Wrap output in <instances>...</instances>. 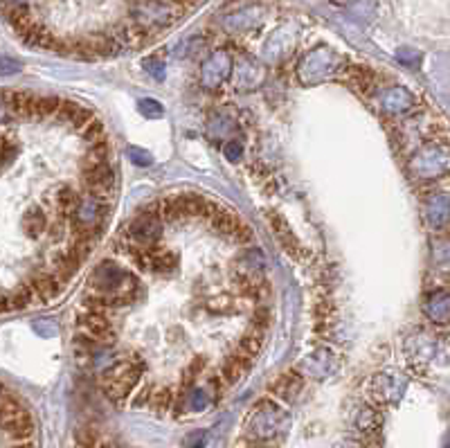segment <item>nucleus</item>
Returning a JSON list of instances; mask_svg holds the SVG:
<instances>
[{"mask_svg":"<svg viewBox=\"0 0 450 448\" xmlns=\"http://www.w3.org/2000/svg\"><path fill=\"white\" fill-rule=\"evenodd\" d=\"M250 370H253V359L239 351V354L228 356V359L223 361V365H221V376L225 378V383L234 386V383H239V381H241Z\"/></svg>","mask_w":450,"mask_h":448,"instance_id":"nucleus-6","label":"nucleus"},{"mask_svg":"<svg viewBox=\"0 0 450 448\" xmlns=\"http://www.w3.org/2000/svg\"><path fill=\"white\" fill-rule=\"evenodd\" d=\"M270 223H273V230L277 234V239H280V244L286 248V253H293L295 257H300V253H302L300 241L295 239L293 230L286 226V221L282 217H277L275 212H270Z\"/></svg>","mask_w":450,"mask_h":448,"instance_id":"nucleus-8","label":"nucleus"},{"mask_svg":"<svg viewBox=\"0 0 450 448\" xmlns=\"http://www.w3.org/2000/svg\"><path fill=\"white\" fill-rule=\"evenodd\" d=\"M34 102H36V95L28 93V90H9L5 95V104L9 106V111L18 117H32Z\"/></svg>","mask_w":450,"mask_h":448,"instance_id":"nucleus-7","label":"nucleus"},{"mask_svg":"<svg viewBox=\"0 0 450 448\" xmlns=\"http://www.w3.org/2000/svg\"><path fill=\"white\" fill-rule=\"evenodd\" d=\"M23 410H25V408L21 405L18 397H11L9 392L3 394V419L14 417V415H18V413H23Z\"/></svg>","mask_w":450,"mask_h":448,"instance_id":"nucleus-23","label":"nucleus"},{"mask_svg":"<svg viewBox=\"0 0 450 448\" xmlns=\"http://www.w3.org/2000/svg\"><path fill=\"white\" fill-rule=\"evenodd\" d=\"M55 201H57V207L61 214H75L79 212V207H82V199H79V194L70 187V185H63L57 190L55 194Z\"/></svg>","mask_w":450,"mask_h":448,"instance_id":"nucleus-12","label":"nucleus"},{"mask_svg":"<svg viewBox=\"0 0 450 448\" xmlns=\"http://www.w3.org/2000/svg\"><path fill=\"white\" fill-rule=\"evenodd\" d=\"M153 399H155V408H158V410H160V413H165L167 408L171 405V392H169L167 388H163L160 392L155 394Z\"/></svg>","mask_w":450,"mask_h":448,"instance_id":"nucleus-27","label":"nucleus"},{"mask_svg":"<svg viewBox=\"0 0 450 448\" xmlns=\"http://www.w3.org/2000/svg\"><path fill=\"white\" fill-rule=\"evenodd\" d=\"M253 324L257 329H263V327H268V309H257L253 313Z\"/></svg>","mask_w":450,"mask_h":448,"instance_id":"nucleus-28","label":"nucleus"},{"mask_svg":"<svg viewBox=\"0 0 450 448\" xmlns=\"http://www.w3.org/2000/svg\"><path fill=\"white\" fill-rule=\"evenodd\" d=\"M253 236H255L253 228L246 226V223L241 221V223H239V228H236V230L228 236V239H230V241H234V244H239V246H246V244L253 241Z\"/></svg>","mask_w":450,"mask_h":448,"instance_id":"nucleus-24","label":"nucleus"},{"mask_svg":"<svg viewBox=\"0 0 450 448\" xmlns=\"http://www.w3.org/2000/svg\"><path fill=\"white\" fill-rule=\"evenodd\" d=\"M353 82L356 86H358V90H363L365 95H369V90H372V84H374V77L372 72H367L365 68H353Z\"/></svg>","mask_w":450,"mask_h":448,"instance_id":"nucleus-22","label":"nucleus"},{"mask_svg":"<svg viewBox=\"0 0 450 448\" xmlns=\"http://www.w3.org/2000/svg\"><path fill=\"white\" fill-rule=\"evenodd\" d=\"M239 223H241V219L236 217V214H232V212H228V209H219V212L214 214V219L209 221V226L214 228L219 234H223V236H230L236 228H239Z\"/></svg>","mask_w":450,"mask_h":448,"instance_id":"nucleus-14","label":"nucleus"},{"mask_svg":"<svg viewBox=\"0 0 450 448\" xmlns=\"http://www.w3.org/2000/svg\"><path fill=\"white\" fill-rule=\"evenodd\" d=\"M176 263L178 259L174 253H158V250H151V271H174Z\"/></svg>","mask_w":450,"mask_h":448,"instance_id":"nucleus-18","label":"nucleus"},{"mask_svg":"<svg viewBox=\"0 0 450 448\" xmlns=\"http://www.w3.org/2000/svg\"><path fill=\"white\" fill-rule=\"evenodd\" d=\"M158 217L165 219V221H171V223L185 219L180 196H167V199H163L160 205H158Z\"/></svg>","mask_w":450,"mask_h":448,"instance_id":"nucleus-15","label":"nucleus"},{"mask_svg":"<svg viewBox=\"0 0 450 448\" xmlns=\"http://www.w3.org/2000/svg\"><path fill=\"white\" fill-rule=\"evenodd\" d=\"M99 448H124V446H120V444H101Z\"/></svg>","mask_w":450,"mask_h":448,"instance_id":"nucleus-31","label":"nucleus"},{"mask_svg":"<svg viewBox=\"0 0 450 448\" xmlns=\"http://www.w3.org/2000/svg\"><path fill=\"white\" fill-rule=\"evenodd\" d=\"M84 106H79V104L70 102V99H63L61 102V109H59V115H57V120L59 122H65V124H72L75 122V117L82 113Z\"/></svg>","mask_w":450,"mask_h":448,"instance_id":"nucleus-20","label":"nucleus"},{"mask_svg":"<svg viewBox=\"0 0 450 448\" xmlns=\"http://www.w3.org/2000/svg\"><path fill=\"white\" fill-rule=\"evenodd\" d=\"M48 228V217L45 212L38 205L30 207L28 212L23 214V230L28 236H38V234H43Z\"/></svg>","mask_w":450,"mask_h":448,"instance_id":"nucleus-11","label":"nucleus"},{"mask_svg":"<svg viewBox=\"0 0 450 448\" xmlns=\"http://www.w3.org/2000/svg\"><path fill=\"white\" fill-rule=\"evenodd\" d=\"M128 155H131V160H133L136 165H140V167H149L153 163V158L147 151H140V149H131Z\"/></svg>","mask_w":450,"mask_h":448,"instance_id":"nucleus-26","label":"nucleus"},{"mask_svg":"<svg viewBox=\"0 0 450 448\" xmlns=\"http://www.w3.org/2000/svg\"><path fill=\"white\" fill-rule=\"evenodd\" d=\"M34 291L41 297V302H50L55 300L61 293V280L57 278L55 273H48V275H38V278L32 280Z\"/></svg>","mask_w":450,"mask_h":448,"instance_id":"nucleus-9","label":"nucleus"},{"mask_svg":"<svg viewBox=\"0 0 450 448\" xmlns=\"http://www.w3.org/2000/svg\"><path fill=\"white\" fill-rule=\"evenodd\" d=\"M82 180L90 196L101 201H109L115 190V171L109 163H84Z\"/></svg>","mask_w":450,"mask_h":448,"instance_id":"nucleus-1","label":"nucleus"},{"mask_svg":"<svg viewBox=\"0 0 450 448\" xmlns=\"http://www.w3.org/2000/svg\"><path fill=\"white\" fill-rule=\"evenodd\" d=\"M9 23L14 25V30L23 36L25 32H30L34 25H36V21H34V16H32V11L28 9V7H14L11 9V14H9Z\"/></svg>","mask_w":450,"mask_h":448,"instance_id":"nucleus-16","label":"nucleus"},{"mask_svg":"<svg viewBox=\"0 0 450 448\" xmlns=\"http://www.w3.org/2000/svg\"><path fill=\"white\" fill-rule=\"evenodd\" d=\"M79 324L84 327V332L90 336V338H95V340H115V332H113V327L111 322L104 318V313L101 311H84L82 315H79Z\"/></svg>","mask_w":450,"mask_h":448,"instance_id":"nucleus-5","label":"nucleus"},{"mask_svg":"<svg viewBox=\"0 0 450 448\" xmlns=\"http://www.w3.org/2000/svg\"><path fill=\"white\" fill-rule=\"evenodd\" d=\"M261 349H263V336L259 332H250L239 340V351L250 356V359H255Z\"/></svg>","mask_w":450,"mask_h":448,"instance_id":"nucleus-17","label":"nucleus"},{"mask_svg":"<svg viewBox=\"0 0 450 448\" xmlns=\"http://www.w3.org/2000/svg\"><path fill=\"white\" fill-rule=\"evenodd\" d=\"M61 102H63V99L57 97V95L36 97L32 120H45V117H57V115H59V109H61Z\"/></svg>","mask_w":450,"mask_h":448,"instance_id":"nucleus-13","label":"nucleus"},{"mask_svg":"<svg viewBox=\"0 0 450 448\" xmlns=\"http://www.w3.org/2000/svg\"><path fill=\"white\" fill-rule=\"evenodd\" d=\"M109 155H111V144L109 140H101V142L90 144L86 163H109Z\"/></svg>","mask_w":450,"mask_h":448,"instance_id":"nucleus-19","label":"nucleus"},{"mask_svg":"<svg viewBox=\"0 0 450 448\" xmlns=\"http://www.w3.org/2000/svg\"><path fill=\"white\" fill-rule=\"evenodd\" d=\"M79 266H82V261H79L72 253H57L55 257H52V271H55V275L61 282L70 280L72 275L79 271Z\"/></svg>","mask_w":450,"mask_h":448,"instance_id":"nucleus-10","label":"nucleus"},{"mask_svg":"<svg viewBox=\"0 0 450 448\" xmlns=\"http://www.w3.org/2000/svg\"><path fill=\"white\" fill-rule=\"evenodd\" d=\"M82 138L84 140H88L90 144H95V142H101V140H106V129H104V124L97 120H92L84 131H82Z\"/></svg>","mask_w":450,"mask_h":448,"instance_id":"nucleus-21","label":"nucleus"},{"mask_svg":"<svg viewBox=\"0 0 450 448\" xmlns=\"http://www.w3.org/2000/svg\"><path fill=\"white\" fill-rule=\"evenodd\" d=\"M140 109H142V113L147 115V117H163V113H165V109L160 106V104L151 102V99L140 102Z\"/></svg>","mask_w":450,"mask_h":448,"instance_id":"nucleus-25","label":"nucleus"},{"mask_svg":"<svg viewBox=\"0 0 450 448\" xmlns=\"http://www.w3.org/2000/svg\"><path fill=\"white\" fill-rule=\"evenodd\" d=\"M3 448H34L32 442H16V444H5Z\"/></svg>","mask_w":450,"mask_h":448,"instance_id":"nucleus-29","label":"nucleus"},{"mask_svg":"<svg viewBox=\"0 0 450 448\" xmlns=\"http://www.w3.org/2000/svg\"><path fill=\"white\" fill-rule=\"evenodd\" d=\"M34 419L28 410H23L14 417L3 419V446L16 442H32L34 437Z\"/></svg>","mask_w":450,"mask_h":448,"instance_id":"nucleus-3","label":"nucleus"},{"mask_svg":"<svg viewBox=\"0 0 450 448\" xmlns=\"http://www.w3.org/2000/svg\"><path fill=\"white\" fill-rule=\"evenodd\" d=\"M126 280H131V278L117 268L113 261H104L95 268L90 286H92V291L101 293V295H124V291H126L124 282Z\"/></svg>","mask_w":450,"mask_h":448,"instance_id":"nucleus-2","label":"nucleus"},{"mask_svg":"<svg viewBox=\"0 0 450 448\" xmlns=\"http://www.w3.org/2000/svg\"><path fill=\"white\" fill-rule=\"evenodd\" d=\"M160 234H163L160 217H153V214H140L131 221V226H128V236L144 248H149L153 241H158Z\"/></svg>","mask_w":450,"mask_h":448,"instance_id":"nucleus-4","label":"nucleus"},{"mask_svg":"<svg viewBox=\"0 0 450 448\" xmlns=\"http://www.w3.org/2000/svg\"><path fill=\"white\" fill-rule=\"evenodd\" d=\"M171 3L178 5V7H192V5L198 3V0H171Z\"/></svg>","mask_w":450,"mask_h":448,"instance_id":"nucleus-30","label":"nucleus"}]
</instances>
